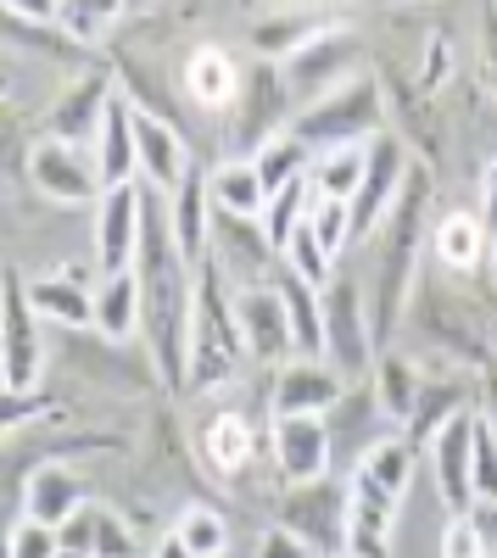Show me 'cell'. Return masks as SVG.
<instances>
[{
  "instance_id": "obj_1",
  "label": "cell",
  "mask_w": 497,
  "mask_h": 558,
  "mask_svg": "<svg viewBox=\"0 0 497 558\" xmlns=\"http://www.w3.org/2000/svg\"><path fill=\"white\" fill-rule=\"evenodd\" d=\"M185 257L173 246L168 213L146 207V229H141V252H134V279H141V330L151 341V363L157 380L168 391L191 386V286L185 279Z\"/></svg>"
},
{
  "instance_id": "obj_2",
  "label": "cell",
  "mask_w": 497,
  "mask_h": 558,
  "mask_svg": "<svg viewBox=\"0 0 497 558\" xmlns=\"http://www.w3.org/2000/svg\"><path fill=\"white\" fill-rule=\"evenodd\" d=\"M241 363H246V341H241L235 296H230V286H223V268L202 263L196 286H191V386L185 391L230 386Z\"/></svg>"
},
{
  "instance_id": "obj_3",
  "label": "cell",
  "mask_w": 497,
  "mask_h": 558,
  "mask_svg": "<svg viewBox=\"0 0 497 558\" xmlns=\"http://www.w3.org/2000/svg\"><path fill=\"white\" fill-rule=\"evenodd\" d=\"M420 229H425V173L414 168L402 184L397 207L380 223V263H375V302H369V324H375V347L391 341V324L409 307V286H414V257H420Z\"/></svg>"
},
{
  "instance_id": "obj_4",
  "label": "cell",
  "mask_w": 497,
  "mask_h": 558,
  "mask_svg": "<svg viewBox=\"0 0 497 558\" xmlns=\"http://www.w3.org/2000/svg\"><path fill=\"white\" fill-rule=\"evenodd\" d=\"M291 134L319 157L336 146H369L375 134H386V96H380V78L357 73L341 89H330L325 101H313L291 118Z\"/></svg>"
},
{
  "instance_id": "obj_5",
  "label": "cell",
  "mask_w": 497,
  "mask_h": 558,
  "mask_svg": "<svg viewBox=\"0 0 497 558\" xmlns=\"http://www.w3.org/2000/svg\"><path fill=\"white\" fill-rule=\"evenodd\" d=\"M39 368H45V336L28 302V279L17 268H0V386L39 391Z\"/></svg>"
},
{
  "instance_id": "obj_6",
  "label": "cell",
  "mask_w": 497,
  "mask_h": 558,
  "mask_svg": "<svg viewBox=\"0 0 497 558\" xmlns=\"http://www.w3.org/2000/svg\"><path fill=\"white\" fill-rule=\"evenodd\" d=\"M296 118V96H291V84H286V62H263L241 78V96H235V146L241 157H257L268 140H280Z\"/></svg>"
},
{
  "instance_id": "obj_7",
  "label": "cell",
  "mask_w": 497,
  "mask_h": 558,
  "mask_svg": "<svg viewBox=\"0 0 497 558\" xmlns=\"http://www.w3.org/2000/svg\"><path fill=\"white\" fill-rule=\"evenodd\" d=\"M380 347H375V324H369V302L352 279H330L325 286V363L341 375H364L375 368Z\"/></svg>"
},
{
  "instance_id": "obj_8",
  "label": "cell",
  "mask_w": 497,
  "mask_h": 558,
  "mask_svg": "<svg viewBox=\"0 0 497 558\" xmlns=\"http://www.w3.org/2000/svg\"><path fill=\"white\" fill-rule=\"evenodd\" d=\"M414 162H409V140L402 134H375L369 140V168H364V184L352 196V246L369 241L375 229L386 223V213L397 207L402 184H409Z\"/></svg>"
},
{
  "instance_id": "obj_9",
  "label": "cell",
  "mask_w": 497,
  "mask_h": 558,
  "mask_svg": "<svg viewBox=\"0 0 497 558\" xmlns=\"http://www.w3.org/2000/svg\"><path fill=\"white\" fill-rule=\"evenodd\" d=\"M347 486H336L330 475L325 481H307V486H291L286 508H280V525L296 531L319 558H347Z\"/></svg>"
},
{
  "instance_id": "obj_10",
  "label": "cell",
  "mask_w": 497,
  "mask_h": 558,
  "mask_svg": "<svg viewBox=\"0 0 497 558\" xmlns=\"http://www.w3.org/2000/svg\"><path fill=\"white\" fill-rule=\"evenodd\" d=\"M28 179L51 207H89L107 196L96 157H84V146H68V140H51V134L28 146Z\"/></svg>"
},
{
  "instance_id": "obj_11",
  "label": "cell",
  "mask_w": 497,
  "mask_h": 558,
  "mask_svg": "<svg viewBox=\"0 0 497 558\" xmlns=\"http://www.w3.org/2000/svg\"><path fill=\"white\" fill-rule=\"evenodd\" d=\"M357 39L347 28H330L319 34L313 45H302V51L286 62V84H291V96L296 107H313V101H325L330 89H341L347 78H357Z\"/></svg>"
},
{
  "instance_id": "obj_12",
  "label": "cell",
  "mask_w": 497,
  "mask_h": 558,
  "mask_svg": "<svg viewBox=\"0 0 497 558\" xmlns=\"http://www.w3.org/2000/svg\"><path fill=\"white\" fill-rule=\"evenodd\" d=\"M235 318H241V341H246V357L257 363H291L296 357V336H291V313L275 291V279L268 286H246L235 291Z\"/></svg>"
},
{
  "instance_id": "obj_13",
  "label": "cell",
  "mask_w": 497,
  "mask_h": 558,
  "mask_svg": "<svg viewBox=\"0 0 497 558\" xmlns=\"http://www.w3.org/2000/svg\"><path fill=\"white\" fill-rule=\"evenodd\" d=\"M141 229H146V196H141V184H118V191L101 196V207H96V263H101V274L134 268Z\"/></svg>"
},
{
  "instance_id": "obj_14",
  "label": "cell",
  "mask_w": 497,
  "mask_h": 558,
  "mask_svg": "<svg viewBox=\"0 0 497 558\" xmlns=\"http://www.w3.org/2000/svg\"><path fill=\"white\" fill-rule=\"evenodd\" d=\"M268 447H275V470L286 475V486H307V481L330 475V425L325 418H313V413L275 418Z\"/></svg>"
},
{
  "instance_id": "obj_15",
  "label": "cell",
  "mask_w": 497,
  "mask_h": 558,
  "mask_svg": "<svg viewBox=\"0 0 497 558\" xmlns=\"http://www.w3.org/2000/svg\"><path fill=\"white\" fill-rule=\"evenodd\" d=\"M213 246H218V268L241 279L246 286H268V279L280 274V252L268 246L263 223L257 218H230V213H213Z\"/></svg>"
},
{
  "instance_id": "obj_16",
  "label": "cell",
  "mask_w": 497,
  "mask_h": 558,
  "mask_svg": "<svg viewBox=\"0 0 497 558\" xmlns=\"http://www.w3.org/2000/svg\"><path fill=\"white\" fill-rule=\"evenodd\" d=\"M470 413H475V408H470ZM470 413H459L453 425H447V430L425 447L431 475H436V492H441V502L453 508V514H475V470H470L475 418H470Z\"/></svg>"
},
{
  "instance_id": "obj_17",
  "label": "cell",
  "mask_w": 497,
  "mask_h": 558,
  "mask_svg": "<svg viewBox=\"0 0 497 558\" xmlns=\"http://www.w3.org/2000/svg\"><path fill=\"white\" fill-rule=\"evenodd\" d=\"M112 73H78L68 89H62V101L51 107V118H45V134L51 140H68V146H84L89 134H101V118L112 107Z\"/></svg>"
},
{
  "instance_id": "obj_18",
  "label": "cell",
  "mask_w": 497,
  "mask_h": 558,
  "mask_svg": "<svg viewBox=\"0 0 497 558\" xmlns=\"http://www.w3.org/2000/svg\"><path fill=\"white\" fill-rule=\"evenodd\" d=\"M341 368H330L325 357H291L275 380V418H291V413H313L325 418L336 402H341Z\"/></svg>"
},
{
  "instance_id": "obj_19",
  "label": "cell",
  "mask_w": 497,
  "mask_h": 558,
  "mask_svg": "<svg viewBox=\"0 0 497 558\" xmlns=\"http://www.w3.org/2000/svg\"><path fill=\"white\" fill-rule=\"evenodd\" d=\"M134 107V101H129ZM134 151H141V173L157 184L162 196H173L179 184H185L191 173V146H185V134H179L173 123L151 118V112H134Z\"/></svg>"
},
{
  "instance_id": "obj_20",
  "label": "cell",
  "mask_w": 497,
  "mask_h": 558,
  "mask_svg": "<svg viewBox=\"0 0 497 558\" xmlns=\"http://www.w3.org/2000/svg\"><path fill=\"white\" fill-rule=\"evenodd\" d=\"M168 229H173V246L191 268L207 263V246H213V196H207V173H185V184L168 196Z\"/></svg>"
},
{
  "instance_id": "obj_21",
  "label": "cell",
  "mask_w": 497,
  "mask_h": 558,
  "mask_svg": "<svg viewBox=\"0 0 497 558\" xmlns=\"http://www.w3.org/2000/svg\"><path fill=\"white\" fill-rule=\"evenodd\" d=\"M241 78H246V73L235 68V57L223 51V45H196V51L185 57V73H179L185 96H191L202 112H223V107H235Z\"/></svg>"
},
{
  "instance_id": "obj_22",
  "label": "cell",
  "mask_w": 497,
  "mask_h": 558,
  "mask_svg": "<svg viewBox=\"0 0 497 558\" xmlns=\"http://www.w3.org/2000/svg\"><path fill=\"white\" fill-rule=\"evenodd\" d=\"M96 173H101V191H118V184H134L141 173V151H134V107L129 96H112L101 134H96Z\"/></svg>"
},
{
  "instance_id": "obj_23",
  "label": "cell",
  "mask_w": 497,
  "mask_h": 558,
  "mask_svg": "<svg viewBox=\"0 0 497 558\" xmlns=\"http://www.w3.org/2000/svg\"><path fill=\"white\" fill-rule=\"evenodd\" d=\"M23 508H28V520L62 531L84 508V481L73 470H62V463H39V470L28 475V486H23Z\"/></svg>"
},
{
  "instance_id": "obj_24",
  "label": "cell",
  "mask_w": 497,
  "mask_h": 558,
  "mask_svg": "<svg viewBox=\"0 0 497 558\" xmlns=\"http://www.w3.org/2000/svg\"><path fill=\"white\" fill-rule=\"evenodd\" d=\"M28 302H34L39 318H57L68 330H89V324H96V286H78L73 274L28 279Z\"/></svg>"
},
{
  "instance_id": "obj_25",
  "label": "cell",
  "mask_w": 497,
  "mask_h": 558,
  "mask_svg": "<svg viewBox=\"0 0 497 558\" xmlns=\"http://www.w3.org/2000/svg\"><path fill=\"white\" fill-rule=\"evenodd\" d=\"M89 330L101 341H129L141 330V279H134V268L96 279V324Z\"/></svg>"
},
{
  "instance_id": "obj_26",
  "label": "cell",
  "mask_w": 497,
  "mask_h": 558,
  "mask_svg": "<svg viewBox=\"0 0 497 558\" xmlns=\"http://www.w3.org/2000/svg\"><path fill=\"white\" fill-rule=\"evenodd\" d=\"M207 196H213V213H230V218H263V207H268V191H263L252 157L218 162L207 173Z\"/></svg>"
},
{
  "instance_id": "obj_27",
  "label": "cell",
  "mask_w": 497,
  "mask_h": 558,
  "mask_svg": "<svg viewBox=\"0 0 497 558\" xmlns=\"http://www.w3.org/2000/svg\"><path fill=\"white\" fill-rule=\"evenodd\" d=\"M414 458H420V447L409 436H386V441H375L364 458H357L352 481H364V486L386 492L391 502H402V492H409V481H414Z\"/></svg>"
},
{
  "instance_id": "obj_28",
  "label": "cell",
  "mask_w": 497,
  "mask_h": 558,
  "mask_svg": "<svg viewBox=\"0 0 497 558\" xmlns=\"http://www.w3.org/2000/svg\"><path fill=\"white\" fill-rule=\"evenodd\" d=\"M364 168H369V146L319 151V157L307 162V191H313V202H352L357 184H364Z\"/></svg>"
},
{
  "instance_id": "obj_29",
  "label": "cell",
  "mask_w": 497,
  "mask_h": 558,
  "mask_svg": "<svg viewBox=\"0 0 497 558\" xmlns=\"http://www.w3.org/2000/svg\"><path fill=\"white\" fill-rule=\"evenodd\" d=\"M319 34H330L325 12H280V17H268V23L252 28V51L263 62H291L302 45H313Z\"/></svg>"
},
{
  "instance_id": "obj_30",
  "label": "cell",
  "mask_w": 497,
  "mask_h": 558,
  "mask_svg": "<svg viewBox=\"0 0 497 558\" xmlns=\"http://www.w3.org/2000/svg\"><path fill=\"white\" fill-rule=\"evenodd\" d=\"M257 452V436L241 413H213L207 425H202V458H207V470L218 475H241L246 463Z\"/></svg>"
},
{
  "instance_id": "obj_31",
  "label": "cell",
  "mask_w": 497,
  "mask_h": 558,
  "mask_svg": "<svg viewBox=\"0 0 497 558\" xmlns=\"http://www.w3.org/2000/svg\"><path fill=\"white\" fill-rule=\"evenodd\" d=\"M369 380H375V402H380V413L397 418V425H409V418H414V402H420V391H425L420 375H414V363L380 347V357H375V368H369Z\"/></svg>"
},
{
  "instance_id": "obj_32",
  "label": "cell",
  "mask_w": 497,
  "mask_h": 558,
  "mask_svg": "<svg viewBox=\"0 0 497 558\" xmlns=\"http://www.w3.org/2000/svg\"><path fill=\"white\" fill-rule=\"evenodd\" d=\"M486 246H492V241H486V229H481V213H447V218H436L431 252H436L447 268H475Z\"/></svg>"
},
{
  "instance_id": "obj_33",
  "label": "cell",
  "mask_w": 497,
  "mask_h": 558,
  "mask_svg": "<svg viewBox=\"0 0 497 558\" xmlns=\"http://www.w3.org/2000/svg\"><path fill=\"white\" fill-rule=\"evenodd\" d=\"M459 413H470V397H464L459 386H425V391H420V402H414V418H409L402 430H409V441L425 452L447 425H453Z\"/></svg>"
},
{
  "instance_id": "obj_34",
  "label": "cell",
  "mask_w": 497,
  "mask_h": 558,
  "mask_svg": "<svg viewBox=\"0 0 497 558\" xmlns=\"http://www.w3.org/2000/svg\"><path fill=\"white\" fill-rule=\"evenodd\" d=\"M257 162V179H263V191L275 196V191H286V184H296V179H307V162H313V151L302 146V140L286 129L280 140H268V146L252 157Z\"/></svg>"
},
{
  "instance_id": "obj_35",
  "label": "cell",
  "mask_w": 497,
  "mask_h": 558,
  "mask_svg": "<svg viewBox=\"0 0 497 558\" xmlns=\"http://www.w3.org/2000/svg\"><path fill=\"white\" fill-rule=\"evenodd\" d=\"M307 207H313V191H307V179H296V184H286V191H275L268 196V207H263V235H268V246L275 252H286V241L296 235V223L307 218Z\"/></svg>"
},
{
  "instance_id": "obj_36",
  "label": "cell",
  "mask_w": 497,
  "mask_h": 558,
  "mask_svg": "<svg viewBox=\"0 0 497 558\" xmlns=\"http://www.w3.org/2000/svg\"><path fill=\"white\" fill-rule=\"evenodd\" d=\"M173 536L191 547V558H223L230 553V525H223L218 508H202V502H191L185 514H179Z\"/></svg>"
},
{
  "instance_id": "obj_37",
  "label": "cell",
  "mask_w": 497,
  "mask_h": 558,
  "mask_svg": "<svg viewBox=\"0 0 497 558\" xmlns=\"http://www.w3.org/2000/svg\"><path fill=\"white\" fill-rule=\"evenodd\" d=\"M475 418V441H470V470H475V508H497V418L486 408Z\"/></svg>"
},
{
  "instance_id": "obj_38",
  "label": "cell",
  "mask_w": 497,
  "mask_h": 558,
  "mask_svg": "<svg viewBox=\"0 0 497 558\" xmlns=\"http://www.w3.org/2000/svg\"><path fill=\"white\" fill-rule=\"evenodd\" d=\"M307 229L319 235V246L330 257H341L352 246V202H313L307 207Z\"/></svg>"
},
{
  "instance_id": "obj_39",
  "label": "cell",
  "mask_w": 497,
  "mask_h": 558,
  "mask_svg": "<svg viewBox=\"0 0 497 558\" xmlns=\"http://www.w3.org/2000/svg\"><path fill=\"white\" fill-rule=\"evenodd\" d=\"M436 558H486V525L475 514H453L436 536Z\"/></svg>"
},
{
  "instance_id": "obj_40",
  "label": "cell",
  "mask_w": 497,
  "mask_h": 558,
  "mask_svg": "<svg viewBox=\"0 0 497 558\" xmlns=\"http://www.w3.org/2000/svg\"><path fill=\"white\" fill-rule=\"evenodd\" d=\"M57 402L45 397V391H7L0 386V441H7L12 430H23V425H34L39 413H51Z\"/></svg>"
},
{
  "instance_id": "obj_41",
  "label": "cell",
  "mask_w": 497,
  "mask_h": 558,
  "mask_svg": "<svg viewBox=\"0 0 497 558\" xmlns=\"http://www.w3.org/2000/svg\"><path fill=\"white\" fill-rule=\"evenodd\" d=\"M57 553H62V536L39 520H23L7 542V558H57Z\"/></svg>"
},
{
  "instance_id": "obj_42",
  "label": "cell",
  "mask_w": 497,
  "mask_h": 558,
  "mask_svg": "<svg viewBox=\"0 0 497 558\" xmlns=\"http://www.w3.org/2000/svg\"><path fill=\"white\" fill-rule=\"evenodd\" d=\"M96 525H101V508H78V514L57 531L68 553H84V558H96Z\"/></svg>"
},
{
  "instance_id": "obj_43",
  "label": "cell",
  "mask_w": 497,
  "mask_h": 558,
  "mask_svg": "<svg viewBox=\"0 0 497 558\" xmlns=\"http://www.w3.org/2000/svg\"><path fill=\"white\" fill-rule=\"evenodd\" d=\"M129 553H134V542H129L123 520L101 508V525H96V558H129Z\"/></svg>"
},
{
  "instance_id": "obj_44",
  "label": "cell",
  "mask_w": 497,
  "mask_h": 558,
  "mask_svg": "<svg viewBox=\"0 0 497 558\" xmlns=\"http://www.w3.org/2000/svg\"><path fill=\"white\" fill-rule=\"evenodd\" d=\"M257 558H319V553H313L296 531H286V525H275V531H268L263 542H257Z\"/></svg>"
},
{
  "instance_id": "obj_45",
  "label": "cell",
  "mask_w": 497,
  "mask_h": 558,
  "mask_svg": "<svg viewBox=\"0 0 497 558\" xmlns=\"http://www.w3.org/2000/svg\"><path fill=\"white\" fill-rule=\"evenodd\" d=\"M0 7H7L17 23H34V28H39V23L51 28V23L62 17V0H0Z\"/></svg>"
},
{
  "instance_id": "obj_46",
  "label": "cell",
  "mask_w": 497,
  "mask_h": 558,
  "mask_svg": "<svg viewBox=\"0 0 497 558\" xmlns=\"http://www.w3.org/2000/svg\"><path fill=\"white\" fill-rule=\"evenodd\" d=\"M481 229H486V241L497 235V162L481 173Z\"/></svg>"
},
{
  "instance_id": "obj_47",
  "label": "cell",
  "mask_w": 497,
  "mask_h": 558,
  "mask_svg": "<svg viewBox=\"0 0 497 558\" xmlns=\"http://www.w3.org/2000/svg\"><path fill=\"white\" fill-rule=\"evenodd\" d=\"M151 558H191V547L179 542V536H162V542L151 547Z\"/></svg>"
},
{
  "instance_id": "obj_48",
  "label": "cell",
  "mask_w": 497,
  "mask_h": 558,
  "mask_svg": "<svg viewBox=\"0 0 497 558\" xmlns=\"http://www.w3.org/2000/svg\"><path fill=\"white\" fill-rule=\"evenodd\" d=\"M486 257H492V286H497V235H492V246H486Z\"/></svg>"
},
{
  "instance_id": "obj_49",
  "label": "cell",
  "mask_w": 497,
  "mask_h": 558,
  "mask_svg": "<svg viewBox=\"0 0 497 558\" xmlns=\"http://www.w3.org/2000/svg\"><path fill=\"white\" fill-rule=\"evenodd\" d=\"M57 558H84V553H68V547H62V553H57Z\"/></svg>"
},
{
  "instance_id": "obj_50",
  "label": "cell",
  "mask_w": 497,
  "mask_h": 558,
  "mask_svg": "<svg viewBox=\"0 0 497 558\" xmlns=\"http://www.w3.org/2000/svg\"><path fill=\"white\" fill-rule=\"evenodd\" d=\"M481 525H497V508H492V520H481Z\"/></svg>"
},
{
  "instance_id": "obj_51",
  "label": "cell",
  "mask_w": 497,
  "mask_h": 558,
  "mask_svg": "<svg viewBox=\"0 0 497 558\" xmlns=\"http://www.w3.org/2000/svg\"><path fill=\"white\" fill-rule=\"evenodd\" d=\"M347 558H352V553H347Z\"/></svg>"
}]
</instances>
